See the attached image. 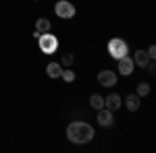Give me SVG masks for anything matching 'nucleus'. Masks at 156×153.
Returning <instances> with one entry per match:
<instances>
[{"mask_svg":"<svg viewBox=\"0 0 156 153\" xmlns=\"http://www.w3.org/2000/svg\"><path fill=\"white\" fill-rule=\"evenodd\" d=\"M46 72H48V77H52V79H58L60 72H62V66H60V62H50L48 66H46Z\"/></svg>","mask_w":156,"mask_h":153,"instance_id":"obj_10","label":"nucleus"},{"mask_svg":"<svg viewBox=\"0 0 156 153\" xmlns=\"http://www.w3.org/2000/svg\"><path fill=\"white\" fill-rule=\"evenodd\" d=\"M98 83H100L102 87H115V85H117V72L100 71L98 72Z\"/></svg>","mask_w":156,"mask_h":153,"instance_id":"obj_5","label":"nucleus"},{"mask_svg":"<svg viewBox=\"0 0 156 153\" xmlns=\"http://www.w3.org/2000/svg\"><path fill=\"white\" fill-rule=\"evenodd\" d=\"M148 62H150L148 52H144V50H137V52H135V56H133V64H137V66L146 68V66H148Z\"/></svg>","mask_w":156,"mask_h":153,"instance_id":"obj_9","label":"nucleus"},{"mask_svg":"<svg viewBox=\"0 0 156 153\" xmlns=\"http://www.w3.org/2000/svg\"><path fill=\"white\" fill-rule=\"evenodd\" d=\"M62 64H65V66H71L73 64V56L71 54H65V56H62Z\"/></svg>","mask_w":156,"mask_h":153,"instance_id":"obj_16","label":"nucleus"},{"mask_svg":"<svg viewBox=\"0 0 156 153\" xmlns=\"http://www.w3.org/2000/svg\"><path fill=\"white\" fill-rule=\"evenodd\" d=\"M121 104H123V99H121V95H117V93H110V95L106 97V99H104V108H108L110 112L119 110Z\"/></svg>","mask_w":156,"mask_h":153,"instance_id":"obj_8","label":"nucleus"},{"mask_svg":"<svg viewBox=\"0 0 156 153\" xmlns=\"http://www.w3.org/2000/svg\"><path fill=\"white\" fill-rule=\"evenodd\" d=\"M50 29H52V23H50L48 19H37L36 21V31H40V33H48Z\"/></svg>","mask_w":156,"mask_h":153,"instance_id":"obj_11","label":"nucleus"},{"mask_svg":"<svg viewBox=\"0 0 156 153\" xmlns=\"http://www.w3.org/2000/svg\"><path fill=\"white\" fill-rule=\"evenodd\" d=\"M125 106H127V110H129V112H135V110L140 108V97H137V95H127Z\"/></svg>","mask_w":156,"mask_h":153,"instance_id":"obj_12","label":"nucleus"},{"mask_svg":"<svg viewBox=\"0 0 156 153\" xmlns=\"http://www.w3.org/2000/svg\"><path fill=\"white\" fill-rule=\"evenodd\" d=\"M108 54H110L115 60L127 56V54H129V46H127V42H125V39H121V37L110 39V44H108Z\"/></svg>","mask_w":156,"mask_h":153,"instance_id":"obj_2","label":"nucleus"},{"mask_svg":"<svg viewBox=\"0 0 156 153\" xmlns=\"http://www.w3.org/2000/svg\"><path fill=\"white\" fill-rule=\"evenodd\" d=\"M150 93V85H148V83H140V85H137V97H144V95H148Z\"/></svg>","mask_w":156,"mask_h":153,"instance_id":"obj_14","label":"nucleus"},{"mask_svg":"<svg viewBox=\"0 0 156 153\" xmlns=\"http://www.w3.org/2000/svg\"><path fill=\"white\" fill-rule=\"evenodd\" d=\"M67 139L71 143H77V145L90 143L94 139V128L87 122H71L67 126Z\"/></svg>","mask_w":156,"mask_h":153,"instance_id":"obj_1","label":"nucleus"},{"mask_svg":"<svg viewBox=\"0 0 156 153\" xmlns=\"http://www.w3.org/2000/svg\"><path fill=\"white\" fill-rule=\"evenodd\" d=\"M148 56H150V60H154V58H156V48H154V46L148 48Z\"/></svg>","mask_w":156,"mask_h":153,"instance_id":"obj_17","label":"nucleus"},{"mask_svg":"<svg viewBox=\"0 0 156 153\" xmlns=\"http://www.w3.org/2000/svg\"><path fill=\"white\" fill-rule=\"evenodd\" d=\"M98 122H100V126H110L115 120H112V112L108 110V108H100L98 110Z\"/></svg>","mask_w":156,"mask_h":153,"instance_id":"obj_7","label":"nucleus"},{"mask_svg":"<svg viewBox=\"0 0 156 153\" xmlns=\"http://www.w3.org/2000/svg\"><path fill=\"white\" fill-rule=\"evenodd\" d=\"M117 64H119V72L121 75H125V77H129V75H133V60L129 58V56H123V58L117 60Z\"/></svg>","mask_w":156,"mask_h":153,"instance_id":"obj_6","label":"nucleus"},{"mask_svg":"<svg viewBox=\"0 0 156 153\" xmlns=\"http://www.w3.org/2000/svg\"><path fill=\"white\" fill-rule=\"evenodd\" d=\"M37 42H40V50L44 52V54H54L56 52V48H58V39L52 35V33H42V35L37 37Z\"/></svg>","mask_w":156,"mask_h":153,"instance_id":"obj_3","label":"nucleus"},{"mask_svg":"<svg viewBox=\"0 0 156 153\" xmlns=\"http://www.w3.org/2000/svg\"><path fill=\"white\" fill-rule=\"evenodd\" d=\"M60 77H62V79H65L67 83H73V81H75V72H73V71H69V68L60 72Z\"/></svg>","mask_w":156,"mask_h":153,"instance_id":"obj_15","label":"nucleus"},{"mask_svg":"<svg viewBox=\"0 0 156 153\" xmlns=\"http://www.w3.org/2000/svg\"><path fill=\"white\" fill-rule=\"evenodd\" d=\"M90 106L94 108V110L104 108V97H100V95H92V97H90Z\"/></svg>","mask_w":156,"mask_h":153,"instance_id":"obj_13","label":"nucleus"},{"mask_svg":"<svg viewBox=\"0 0 156 153\" xmlns=\"http://www.w3.org/2000/svg\"><path fill=\"white\" fill-rule=\"evenodd\" d=\"M54 12H56V17H60V19H71V17H75V6H73L69 0H58L54 4Z\"/></svg>","mask_w":156,"mask_h":153,"instance_id":"obj_4","label":"nucleus"}]
</instances>
